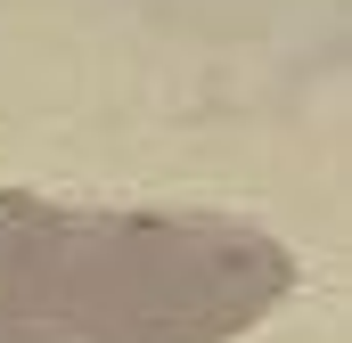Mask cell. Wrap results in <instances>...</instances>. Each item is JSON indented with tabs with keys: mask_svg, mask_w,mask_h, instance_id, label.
Listing matches in <instances>:
<instances>
[{
	"mask_svg": "<svg viewBox=\"0 0 352 343\" xmlns=\"http://www.w3.org/2000/svg\"><path fill=\"white\" fill-rule=\"evenodd\" d=\"M287 294L295 254L230 213L0 188V343H230Z\"/></svg>",
	"mask_w": 352,
	"mask_h": 343,
	"instance_id": "obj_1",
	"label": "cell"
}]
</instances>
